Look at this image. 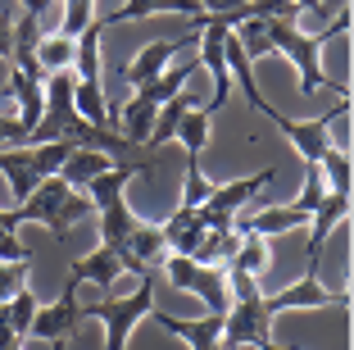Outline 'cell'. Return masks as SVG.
I'll use <instances>...</instances> for the list:
<instances>
[{
	"mask_svg": "<svg viewBox=\"0 0 354 350\" xmlns=\"http://www.w3.org/2000/svg\"><path fill=\"white\" fill-rule=\"evenodd\" d=\"M345 32H350V5H345L323 32H304V28H295V23H268V46L295 64V73H300V96H313L318 87H327V73H323V60H318V55H323V46L332 42V37H345Z\"/></svg>",
	"mask_w": 354,
	"mask_h": 350,
	"instance_id": "6da1fadb",
	"label": "cell"
},
{
	"mask_svg": "<svg viewBox=\"0 0 354 350\" xmlns=\"http://www.w3.org/2000/svg\"><path fill=\"white\" fill-rule=\"evenodd\" d=\"M150 309H155V278L141 273L132 296H123V300L109 296V300H100V305H82V319L104 323V350H123L127 337H132V328L146 319Z\"/></svg>",
	"mask_w": 354,
	"mask_h": 350,
	"instance_id": "7a4b0ae2",
	"label": "cell"
},
{
	"mask_svg": "<svg viewBox=\"0 0 354 350\" xmlns=\"http://www.w3.org/2000/svg\"><path fill=\"white\" fill-rule=\"evenodd\" d=\"M223 350H263L272 346V314L263 309V291H250V296H232L227 314H223Z\"/></svg>",
	"mask_w": 354,
	"mask_h": 350,
	"instance_id": "3957f363",
	"label": "cell"
},
{
	"mask_svg": "<svg viewBox=\"0 0 354 350\" xmlns=\"http://www.w3.org/2000/svg\"><path fill=\"white\" fill-rule=\"evenodd\" d=\"M164 278L173 282L177 291L205 300L209 314H227V273H223V268L196 264V259H187V255H168L164 259Z\"/></svg>",
	"mask_w": 354,
	"mask_h": 350,
	"instance_id": "277c9868",
	"label": "cell"
},
{
	"mask_svg": "<svg viewBox=\"0 0 354 350\" xmlns=\"http://www.w3.org/2000/svg\"><path fill=\"white\" fill-rule=\"evenodd\" d=\"M277 182V168H259V173H250V177H232L227 186H214L205 196V205L196 209L200 218H205V227H232V218L241 214V209L250 205L254 196H259L263 186H272Z\"/></svg>",
	"mask_w": 354,
	"mask_h": 350,
	"instance_id": "5b68a950",
	"label": "cell"
},
{
	"mask_svg": "<svg viewBox=\"0 0 354 350\" xmlns=\"http://www.w3.org/2000/svg\"><path fill=\"white\" fill-rule=\"evenodd\" d=\"M350 96H341V105L336 110H327L323 119H309V123H300V119H286L281 110H268V123H277L281 132H286V141L295 146V155H300L304 164H318L327 150H332V137H327V128L332 123H341L345 114H350Z\"/></svg>",
	"mask_w": 354,
	"mask_h": 350,
	"instance_id": "8992f818",
	"label": "cell"
},
{
	"mask_svg": "<svg viewBox=\"0 0 354 350\" xmlns=\"http://www.w3.org/2000/svg\"><path fill=\"white\" fill-rule=\"evenodd\" d=\"M77 287H82L77 278L64 282L59 300L37 309V319H32L28 337H37V341H68V337H73L77 323H82V300H77Z\"/></svg>",
	"mask_w": 354,
	"mask_h": 350,
	"instance_id": "52a82bcc",
	"label": "cell"
},
{
	"mask_svg": "<svg viewBox=\"0 0 354 350\" xmlns=\"http://www.w3.org/2000/svg\"><path fill=\"white\" fill-rule=\"evenodd\" d=\"M350 209H354L350 196H336V191H327V196L318 200V209L309 214V268H304V278H318L327 241H332V232L350 218Z\"/></svg>",
	"mask_w": 354,
	"mask_h": 350,
	"instance_id": "ba28073f",
	"label": "cell"
},
{
	"mask_svg": "<svg viewBox=\"0 0 354 350\" xmlns=\"http://www.w3.org/2000/svg\"><path fill=\"white\" fill-rule=\"evenodd\" d=\"M196 46H200V32H191V37H177V42H150V46H141V55H136L127 69H118V78H123V82L136 91V87L155 82L159 73L168 69V60H173V55H182V51L196 55Z\"/></svg>",
	"mask_w": 354,
	"mask_h": 350,
	"instance_id": "9c48e42d",
	"label": "cell"
},
{
	"mask_svg": "<svg viewBox=\"0 0 354 350\" xmlns=\"http://www.w3.org/2000/svg\"><path fill=\"white\" fill-rule=\"evenodd\" d=\"M327 305H350V291H327L318 278H300L291 287H281L277 296H263V309L268 314H281V309H327Z\"/></svg>",
	"mask_w": 354,
	"mask_h": 350,
	"instance_id": "30bf717a",
	"label": "cell"
},
{
	"mask_svg": "<svg viewBox=\"0 0 354 350\" xmlns=\"http://www.w3.org/2000/svg\"><path fill=\"white\" fill-rule=\"evenodd\" d=\"M0 100L19 105V128H23V141H28V132L41 123V114H46V82H37V78H28V73L14 69L10 82L0 87Z\"/></svg>",
	"mask_w": 354,
	"mask_h": 350,
	"instance_id": "8fae6325",
	"label": "cell"
},
{
	"mask_svg": "<svg viewBox=\"0 0 354 350\" xmlns=\"http://www.w3.org/2000/svg\"><path fill=\"white\" fill-rule=\"evenodd\" d=\"M150 319H155L159 328H168L173 337H182L191 350L218 346V337H223V314H200V319H173V314H164V309H150Z\"/></svg>",
	"mask_w": 354,
	"mask_h": 350,
	"instance_id": "7c38bea8",
	"label": "cell"
},
{
	"mask_svg": "<svg viewBox=\"0 0 354 350\" xmlns=\"http://www.w3.org/2000/svg\"><path fill=\"white\" fill-rule=\"evenodd\" d=\"M159 232H164V246H168V255H196V246L205 241V218L196 214V209H173V214L159 223Z\"/></svg>",
	"mask_w": 354,
	"mask_h": 350,
	"instance_id": "4fadbf2b",
	"label": "cell"
},
{
	"mask_svg": "<svg viewBox=\"0 0 354 350\" xmlns=\"http://www.w3.org/2000/svg\"><path fill=\"white\" fill-rule=\"evenodd\" d=\"M304 223H309V214H300V209H291V205H268V209H254L250 218H241L236 232H250V237L272 241V237H286V232H295V227H304Z\"/></svg>",
	"mask_w": 354,
	"mask_h": 350,
	"instance_id": "5bb4252c",
	"label": "cell"
},
{
	"mask_svg": "<svg viewBox=\"0 0 354 350\" xmlns=\"http://www.w3.org/2000/svg\"><path fill=\"white\" fill-rule=\"evenodd\" d=\"M150 14H182V19H196V23L205 19L200 14V0H127L109 19H100V28H109V23H141Z\"/></svg>",
	"mask_w": 354,
	"mask_h": 350,
	"instance_id": "9a60e30c",
	"label": "cell"
},
{
	"mask_svg": "<svg viewBox=\"0 0 354 350\" xmlns=\"http://www.w3.org/2000/svg\"><path fill=\"white\" fill-rule=\"evenodd\" d=\"M104 168H114V159L104 150H91V146H73V155L64 159V168L55 177H64V182L73 186V191H86V186L95 182V177L104 173Z\"/></svg>",
	"mask_w": 354,
	"mask_h": 350,
	"instance_id": "2e32d148",
	"label": "cell"
},
{
	"mask_svg": "<svg viewBox=\"0 0 354 350\" xmlns=\"http://www.w3.org/2000/svg\"><path fill=\"white\" fill-rule=\"evenodd\" d=\"M127 268H123V259L114 255V250H91V255H82V259H73V264H68V278H77V282H95V287H114L118 278H123Z\"/></svg>",
	"mask_w": 354,
	"mask_h": 350,
	"instance_id": "e0dca14e",
	"label": "cell"
},
{
	"mask_svg": "<svg viewBox=\"0 0 354 350\" xmlns=\"http://www.w3.org/2000/svg\"><path fill=\"white\" fill-rule=\"evenodd\" d=\"M196 69H200V60L191 55L187 64H177V69H164L155 78V82H146V87H136V100H146L150 110H159V105H168L173 96H182V87L196 78Z\"/></svg>",
	"mask_w": 354,
	"mask_h": 350,
	"instance_id": "ac0fdd59",
	"label": "cell"
},
{
	"mask_svg": "<svg viewBox=\"0 0 354 350\" xmlns=\"http://www.w3.org/2000/svg\"><path fill=\"white\" fill-rule=\"evenodd\" d=\"M123 255L132 259L136 268H155V264H164L168 259V246H164V232H159V223H136L132 227V237H127V246H123Z\"/></svg>",
	"mask_w": 354,
	"mask_h": 350,
	"instance_id": "d6986e66",
	"label": "cell"
},
{
	"mask_svg": "<svg viewBox=\"0 0 354 350\" xmlns=\"http://www.w3.org/2000/svg\"><path fill=\"white\" fill-rule=\"evenodd\" d=\"M0 173L10 177V191H14V200H28L37 186L46 182V177H37V168H32V155H28V146H14V150H0Z\"/></svg>",
	"mask_w": 354,
	"mask_h": 350,
	"instance_id": "ffe728a7",
	"label": "cell"
},
{
	"mask_svg": "<svg viewBox=\"0 0 354 350\" xmlns=\"http://www.w3.org/2000/svg\"><path fill=\"white\" fill-rule=\"evenodd\" d=\"M73 51H77V42H68L59 32H46L41 42H37V64H41V73L50 78V73L73 69Z\"/></svg>",
	"mask_w": 354,
	"mask_h": 350,
	"instance_id": "44dd1931",
	"label": "cell"
},
{
	"mask_svg": "<svg viewBox=\"0 0 354 350\" xmlns=\"http://www.w3.org/2000/svg\"><path fill=\"white\" fill-rule=\"evenodd\" d=\"M209 123H214V114H205V110H187L182 119H177V128H173V141H182V146H187V155L196 159V155L209 146Z\"/></svg>",
	"mask_w": 354,
	"mask_h": 350,
	"instance_id": "7402d4cb",
	"label": "cell"
},
{
	"mask_svg": "<svg viewBox=\"0 0 354 350\" xmlns=\"http://www.w3.org/2000/svg\"><path fill=\"white\" fill-rule=\"evenodd\" d=\"M227 268L250 273V278H263V273H268V241H263V237H250V232H241V246H236V255H232Z\"/></svg>",
	"mask_w": 354,
	"mask_h": 350,
	"instance_id": "603a6c76",
	"label": "cell"
},
{
	"mask_svg": "<svg viewBox=\"0 0 354 350\" xmlns=\"http://www.w3.org/2000/svg\"><path fill=\"white\" fill-rule=\"evenodd\" d=\"M318 168H323V186L327 191H336V196H350V182H354V164H350V150H327L323 159H318Z\"/></svg>",
	"mask_w": 354,
	"mask_h": 350,
	"instance_id": "cb8c5ba5",
	"label": "cell"
},
{
	"mask_svg": "<svg viewBox=\"0 0 354 350\" xmlns=\"http://www.w3.org/2000/svg\"><path fill=\"white\" fill-rule=\"evenodd\" d=\"M32 155V168H37V177H55L64 168V159L73 155V141H46V146H28Z\"/></svg>",
	"mask_w": 354,
	"mask_h": 350,
	"instance_id": "d4e9b609",
	"label": "cell"
},
{
	"mask_svg": "<svg viewBox=\"0 0 354 350\" xmlns=\"http://www.w3.org/2000/svg\"><path fill=\"white\" fill-rule=\"evenodd\" d=\"M95 23V0H64V23H59V37L77 42L86 28Z\"/></svg>",
	"mask_w": 354,
	"mask_h": 350,
	"instance_id": "484cf974",
	"label": "cell"
},
{
	"mask_svg": "<svg viewBox=\"0 0 354 350\" xmlns=\"http://www.w3.org/2000/svg\"><path fill=\"white\" fill-rule=\"evenodd\" d=\"M191 110V96H173L168 105H159V114H155V132H150V146H164V141H173V128H177V119Z\"/></svg>",
	"mask_w": 354,
	"mask_h": 350,
	"instance_id": "4316f807",
	"label": "cell"
},
{
	"mask_svg": "<svg viewBox=\"0 0 354 350\" xmlns=\"http://www.w3.org/2000/svg\"><path fill=\"white\" fill-rule=\"evenodd\" d=\"M5 309H10V323H14V332H19V337H28V328H32V319H37V309H41V300L32 296V287H23L14 300H5Z\"/></svg>",
	"mask_w": 354,
	"mask_h": 350,
	"instance_id": "83f0119b",
	"label": "cell"
},
{
	"mask_svg": "<svg viewBox=\"0 0 354 350\" xmlns=\"http://www.w3.org/2000/svg\"><path fill=\"white\" fill-rule=\"evenodd\" d=\"M209 191H214V186L205 182V173H200V168H196V159L187 155V191H182V209H200Z\"/></svg>",
	"mask_w": 354,
	"mask_h": 350,
	"instance_id": "f1b7e54d",
	"label": "cell"
},
{
	"mask_svg": "<svg viewBox=\"0 0 354 350\" xmlns=\"http://www.w3.org/2000/svg\"><path fill=\"white\" fill-rule=\"evenodd\" d=\"M28 264L32 259H23V264H0V305L14 300L23 287H28Z\"/></svg>",
	"mask_w": 354,
	"mask_h": 350,
	"instance_id": "f546056e",
	"label": "cell"
},
{
	"mask_svg": "<svg viewBox=\"0 0 354 350\" xmlns=\"http://www.w3.org/2000/svg\"><path fill=\"white\" fill-rule=\"evenodd\" d=\"M23 259H32V250L23 246L14 232H5V227H0V264H23Z\"/></svg>",
	"mask_w": 354,
	"mask_h": 350,
	"instance_id": "4dcf8cb0",
	"label": "cell"
},
{
	"mask_svg": "<svg viewBox=\"0 0 354 350\" xmlns=\"http://www.w3.org/2000/svg\"><path fill=\"white\" fill-rule=\"evenodd\" d=\"M14 19H19V10L5 5V10H0V60H10V55H14Z\"/></svg>",
	"mask_w": 354,
	"mask_h": 350,
	"instance_id": "1f68e13d",
	"label": "cell"
},
{
	"mask_svg": "<svg viewBox=\"0 0 354 350\" xmlns=\"http://www.w3.org/2000/svg\"><path fill=\"white\" fill-rule=\"evenodd\" d=\"M10 146H23V128L14 114H0V150H10Z\"/></svg>",
	"mask_w": 354,
	"mask_h": 350,
	"instance_id": "d6a6232c",
	"label": "cell"
},
{
	"mask_svg": "<svg viewBox=\"0 0 354 350\" xmlns=\"http://www.w3.org/2000/svg\"><path fill=\"white\" fill-rule=\"evenodd\" d=\"M14 346H23V337L14 332V323H10V309L0 305V350H14Z\"/></svg>",
	"mask_w": 354,
	"mask_h": 350,
	"instance_id": "836d02e7",
	"label": "cell"
},
{
	"mask_svg": "<svg viewBox=\"0 0 354 350\" xmlns=\"http://www.w3.org/2000/svg\"><path fill=\"white\" fill-rule=\"evenodd\" d=\"M50 5H55V0H19V10H23V14H32L37 23H41L46 14H50Z\"/></svg>",
	"mask_w": 354,
	"mask_h": 350,
	"instance_id": "e575fe53",
	"label": "cell"
},
{
	"mask_svg": "<svg viewBox=\"0 0 354 350\" xmlns=\"http://www.w3.org/2000/svg\"><path fill=\"white\" fill-rule=\"evenodd\" d=\"M345 5H350V0H323V10H318V14H323V19H327V23H332V19H336V14H341V10H345Z\"/></svg>",
	"mask_w": 354,
	"mask_h": 350,
	"instance_id": "d590c367",
	"label": "cell"
},
{
	"mask_svg": "<svg viewBox=\"0 0 354 350\" xmlns=\"http://www.w3.org/2000/svg\"><path fill=\"white\" fill-rule=\"evenodd\" d=\"M291 5H295L300 14H304V10H309V14H318V10H323V0H291Z\"/></svg>",
	"mask_w": 354,
	"mask_h": 350,
	"instance_id": "8d00e7d4",
	"label": "cell"
},
{
	"mask_svg": "<svg viewBox=\"0 0 354 350\" xmlns=\"http://www.w3.org/2000/svg\"><path fill=\"white\" fill-rule=\"evenodd\" d=\"M205 350H223V346H205Z\"/></svg>",
	"mask_w": 354,
	"mask_h": 350,
	"instance_id": "74e56055",
	"label": "cell"
},
{
	"mask_svg": "<svg viewBox=\"0 0 354 350\" xmlns=\"http://www.w3.org/2000/svg\"><path fill=\"white\" fill-rule=\"evenodd\" d=\"M263 350H277V346H263Z\"/></svg>",
	"mask_w": 354,
	"mask_h": 350,
	"instance_id": "f35d334b",
	"label": "cell"
},
{
	"mask_svg": "<svg viewBox=\"0 0 354 350\" xmlns=\"http://www.w3.org/2000/svg\"><path fill=\"white\" fill-rule=\"evenodd\" d=\"M14 350H23V346H14Z\"/></svg>",
	"mask_w": 354,
	"mask_h": 350,
	"instance_id": "ab89813d",
	"label": "cell"
},
{
	"mask_svg": "<svg viewBox=\"0 0 354 350\" xmlns=\"http://www.w3.org/2000/svg\"><path fill=\"white\" fill-rule=\"evenodd\" d=\"M0 105H5V100H0Z\"/></svg>",
	"mask_w": 354,
	"mask_h": 350,
	"instance_id": "60d3db41",
	"label": "cell"
}]
</instances>
